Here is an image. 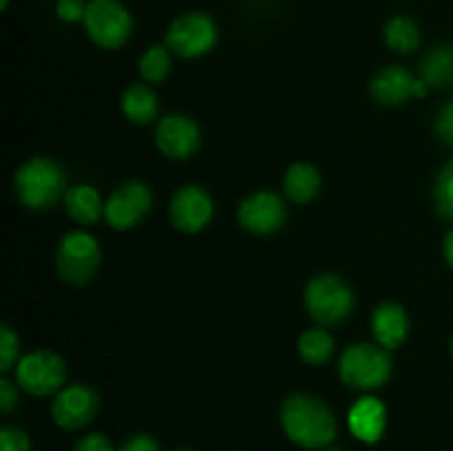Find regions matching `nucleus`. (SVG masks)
<instances>
[{"mask_svg":"<svg viewBox=\"0 0 453 451\" xmlns=\"http://www.w3.org/2000/svg\"><path fill=\"white\" fill-rule=\"evenodd\" d=\"M100 243L84 230H73L62 237L56 250V268L66 283L84 286L100 268Z\"/></svg>","mask_w":453,"mask_h":451,"instance_id":"obj_5","label":"nucleus"},{"mask_svg":"<svg viewBox=\"0 0 453 451\" xmlns=\"http://www.w3.org/2000/svg\"><path fill=\"white\" fill-rule=\"evenodd\" d=\"M305 308L319 325H339L354 308V294L336 274H319L305 287Z\"/></svg>","mask_w":453,"mask_h":451,"instance_id":"obj_4","label":"nucleus"},{"mask_svg":"<svg viewBox=\"0 0 453 451\" xmlns=\"http://www.w3.org/2000/svg\"><path fill=\"white\" fill-rule=\"evenodd\" d=\"M7 4H9V0H3V9H7Z\"/></svg>","mask_w":453,"mask_h":451,"instance_id":"obj_33","label":"nucleus"},{"mask_svg":"<svg viewBox=\"0 0 453 451\" xmlns=\"http://www.w3.org/2000/svg\"><path fill=\"white\" fill-rule=\"evenodd\" d=\"M341 378L348 387L372 392L383 387L392 374V358L388 349L374 343H357L343 352L339 361Z\"/></svg>","mask_w":453,"mask_h":451,"instance_id":"obj_3","label":"nucleus"},{"mask_svg":"<svg viewBox=\"0 0 453 451\" xmlns=\"http://www.w3.org/2000/svg\"><path fill=\"white\" fill-rule=\"evenodd\" d=\"M66 215L78 224H96L104 215V203L100 193L88 184H78L66 188L65 193Z\"/></svg>","mask_w":453,"mask_h":451,"instance_id":"obj_17","label":"nucleus"},{"mask_svg":"<svg viewBox=\"0 0 453 451\" xmlns=\"http://www.w3.org/2000/svg\"><path fill=\"white\" fill-rule=\"evenodd\" d=\"M73 451H115V447L111 445L104 433H88L75 442Z\"/></svg>","mask_w":453,"mask_h":451,"instance_id":"obj_29","label":"nucleus"},{"mask_svg":"<svg viewBox=\"0 0 453 451\" xmlns=\"http://www.w3.org/2000/svg\"><path fill=\"white\" fill-rule=\"evenodd\" d=\"M153 206V193L144 181H127L106 199L104 217L111 228L131 230L149 215Z\"/></svg>","mask_w":453,"mask_h":451,"instance_id":"obj_9","label":"nucleus"},{"mask_svg":"<svg viewBox=\"0 0 453 451\" xmlns=\"http://www.w3.org/2000/svg\"><path fill=\"white\" fill-rule=\"evenodd\" d=\"M239 224L255 234H273L286 221V203L273 190H257L239 203Z\"/></svg>","mask_w":453,"mask_h":451,"instance_id":"obj_11","label":"nucleus"},{"mask_svg":"<svg viewBox=\"0 0 453 451\" xmlns=\"http://www.w3.org/2000/svg\"><path fill=\"white\" fill-rule=\"evenodd\" d=\"M442 252H445V261L453 268V230L445 234V243H442Z\"/></svg>","mask_w":453,"mask_h":451,"instance_id":"obj_32","label":"nucleus"},{"mask_svg":"<svg viewBox=\"0 0 453 451\" xmlns=\"http://www.w3.org/2000/svg\"><path fill=\"white\" fill-rule=\"evenodd\" d=\"M140 73L146 82H162L171 73V53L166 47L153 44L140 57Z\"/></svg>","mask_w":453,"mask_h":451,"instance_id":"obj_23","label":"nucleus"},{"mask_svg":"<svg viewBox=\"0 0 453 451\" xmlns=\"http://www.w3.org/2000/svg\"><path fill=\"white\" fill-rule=\"evenodd\" d=\"M122 111L133 124H149L150 119L157 118V96L146 84H131L122 93Z\"/></svg>","mask_w":453,"mask_h":451,"instance_id":"obj_20","label":"nucleus"},{"mask_svg":"<svg viewBox=\"0 0 453 451\" xmlns=\"http://www.w3.org/2000/svg\"><path fill=\"white\" fill-rule=\"evenodd\" d=\"M436 133L445 144L453 146V100L447 102L436 118Z\"/></svg>","mask_w":453,"mask_h":451,"instance_id":"obj_28","label":"nucleus"},{"mask_svg":"<svg viewBox=\"0 0 453 451\" xmlns=\"http://www.w3.org/2000/svg\"><path fill=\"white\" fill-rule=\"evenodd\" d=\"M97 405H100L97 394L88 385H69V387L60 389L53 398V423L66 432L82 429L96 418Z\"/></svg>","mask_w":453,"mask_h":451,"instance_id":"obj_10","label":"nucleus"},{"mask_svg":"<svg viewBox=\"0 0 453 451\" xmlns=\"http://www.w3.org/2000/svg\"><path fill=\"white\" fill-rule=\"evenodd\" d=\"M283 190H286L288 199L295 203H308L321 190V175L312 164L296 162L288 168L286 177H283Z\"/></svg>","mask_w":453,"mask_h":451,"instance_id":"obj_18","label":"nucleus"},{"mask_svg":"<svg viewBox=\"0 0 453 451\" xmlns=\"http://www.w3.org/2000/svg\"><path fill=\"white\" fill-rule=\"evenodd\" d=\"M323 451H341V449H323Z\"/></svg>","mask_w":453,"mask_h":451,"instance_id":"obj_35","label":"nucleus"},{"mask_svg":"<svg viewBox=\"0 0 453 451\" xmlns=\"http://www.w3.org/2000/svg\"><path fill=\"white\" fill-rule=\"evenodd\" d=\"M155 141H157V149L162 150L166 157L186 159L199 149L202 133H199L197 122H195L193 118L181 113H173L166 115V118L157 124Z\"/></svg>","mask_w":453,"mask_h":451,"instance_id":"obj_13","label":"nucleus"},{"mask_svg":"<svg viewBox=\"0 0 453 451\" xmlns=\"http://www.w3.org/2000/svg\"><path fill=\"white\" fill-rule=\"evenodd\" d=\"M420 80L427 87H453V44H438L420 62Z\"/></svg>","mask_w":453,"mask_h":451,"instance_id":"obj_19","label":"nucleus"},{"mask_svg":"<svg viewBox=\"0 0 453 451\" xmlns=\"http://www.w3.org/2000/svg\"><path fill=\"white\" fill-rule=\"evenodd\" d=\"M385 423H388V411L385 405L374 396H363L352 405L348 414L349 432L365 445H374L383 438Z\"/></svg>","mask_w":453,"mask_h":451,"instance_id":"obj_15","label":"nucleus"},{"mask_svg":"<svg viewBox=\"0 0 453 451\" xmlns=\"http://www.w3.org/2000/svg\"><path fill=\"white\" fill-rule=\"evenodd\" d=\"M18 349H20V340H18L16 332L9 325H3L0 330V370L7 371L16 363Z\"/></svg>","mask_w":453,"mask_h":451,"instance_id":"obj_25","label":"nucleus"},{"mask_svg":"<svg viewBox=\"0 0 453 451\" xmlns=\"http://www.w3.org/2000/svg\"><path fill=\"white\" fill-rule=\"evenodd\" d=\"M217 42V25L208 13L188 11L177 16L166 31V44L180 57H199Z\"/></svg>","mask_w":453,"mask_h":451,"instance_id":"obj_7","label":"nucleus"},{"mask_svg":"<svg viewBox=\"0 0 453 451\" xmlns=\"http://www.w3.org/2000/svg\"><path fill=\"white\" fill-rule=\"evenodd\" d=\"M416 78L401 65H389L372 78L370 93L379 104L401 106L414 97Z\"/></svg>","mask_w":453,"mask_h":451,"instance_id":"obj_14","label":"nucleus"},{"mask_svg":"<svg viewBox=\"0 0 453 451\" xmlns=\"http://www.w3.org/2000/svg\"><path fill=\"white\" fill-rule=\"evenodd\" d=\"M434 202H436L438 215L453 221V159L445 164L434 184Z\"/></svg>","mask_w":453,"mask_h":451,"instance_id":"obj_24","label":"nucleus"},{"mask_svg":"<svg viewBox=\"0 0 453 451\" xmlns=\"http://www.w3.org/2000/svg\"><path fill=\"white\" fill-rule=\"evenodd\" d=\"M385 44L396 53H411L420 44V29L411 18L396 16L385 25Z\"/></svg>","mask_w":453,"mask_h":451,"instance_id":"obj_21","label":"nucleus"},{"mask_svg":"<svg viewBox=\"0 0 453 451\" xmlns=\"http://www.w3.org/2000/svg\"><path fill=\"white\" fill-rule=\"evenodd\" d=\"M177 451H190V449H177Z\"/></svg>","mask_w":453,"mask_h":451,"instance_id":"obj_36","label":"nucleus"},{"mask_svg":"<svg viewBox=\"0 0 453 451\" xmlns=\"http://www.w3.org/2000/svg\"><path fill=\"white\" fill-rule=\"evenodd\" d=\"M13 188L22 206L31 210H47L65 197L66 177L58 162L49 157H31L22 164L13 177Z\"/></svg>","mask_w":453,"mask_h":451,"instance_id":"obj_2","label":"nucleus"},{"mask_svg":"<svg viewBox=\"0 0 453 451\" xmlns=\"http://www.w3.org/2000/svg\"><path fill=\"white\" fill-rule=\"evenodd\" d=\"M118 451H162L159 449L157 440L146 433H137V436H131Z\"/></svg>","mask_w":453,"mask_h":451,"instance_id":"obj_30","label":"nucleus"},{"mask_svg":"<svg viewBox=\"0 0 453 451\" xmlns=\"http://www.w3.org/2000/svg\"><path fill=\"white\" fill-rule=\"evenodd\" d=\"M82 22L88 38L102 49H119L133 34V18L119 0H91Z\"/></svg>","mask_w":453,"mask_h":451,"instance_id":"obj_6","label":"nucleus"},{"mask_svg":"<svg viewBox=\"0 0 453 451\" xmlns=\"http://www.w3.org/2000/svg\"><path fill=\"white\" fill-rule=\"evenodd\" d=\"M451 356H453V336H451Z\"/></svg>","mask_w":453,"mask_h":451,"instance_id":"obj_34","label":"nucleus"},{"mask_svg":"<svg viewBox=\"0 0 453 451\" xmlns=\"http://www.w3.org/2000/svg\"><path fill=\"white\" fill-rule=\"evenodd\" d=\"M16 405H18L16 385L9 383L7 378H3L0 380V409H3L4 414H9V411H12Z\"/></svg>","mask_w":453,"mask_h":451,"instance_id":"obj_31","label":"nucleus"},{"mask_svg":"<svg viewBox=\"0 0 453 451\" xmlns=\"http://www.w3.org/2000/svg\"><path fill=\"white\" fill-rule=\"evenodd\" d=\"M281 424L286 436L305 449H323L339 433V423L330 407L310 394H292L281 407Z\"/></svg>","mask_w":453,"mask_h":451,"instance_id":"obj_1","label":"nucleus"},{"mask_svg":"<svg viewBox=\"0 0 453 451\" xmlns=\"http://www.w3.org/2000/svg\"><path fill=\"white\" fill-rule=\"evenodd\" d=\"M87 7L88 3L84 0H58L56 13L65 22H80L87 16Z\"/></svg>","mask_w":453,"mask_h":451,"instance_id":"obj_27","label":"nucleus"},{"mask_svg":"<svg viewBox=\"0 0 453 451\" xmlns=\"http://www.w3.org/2000/svg\"><path fill=\"white\" fill-rule=\"evenodd\" d=\"M299 348L301 358H303L308 365H323L332 358L334 354V339H332L330 332H326L323 327H312V330L303 332L296 343Z\"/></svg>","mask_w":453,"mask_h":451,"instance_id":"obj_22","label":"nucleus"},{"mask_svg":"<svg viewBox=\"0 0 453 451\" xmlns=\"http://www.w3.org/2000/svg\"><path fill=\"white\" fill-rule=\"evenodd\" d=\"M212 197L202 186H184L171 199V221L181 233H199L212 219Z\"/></svg>","mask_w":453,"mask_h":451,"instance_id":"obj_12","label":"nucleus"},{"mask_svg":"<svg viewBox=\"0 0 453 451\" xmlns=\"http://www.w3.org/2000/svg\"><path fill=\"white\" fill-rule=\"evenodd\" d=\"M372 332H374V339L380 348L396 349L398 345H403V340L407 339V332H410L407 312L398 303L385 301L372 314Z\"/></svg>","mask_w":453,"mask_h":451,"instance_id":"obj_16","label":"nucleus"},{"mask_svg":"<svg viewBox=\"0 0 453 451\" xmlns=\"http://www.w3.org/2000/svg\"><path fill=\"white\" fill-rule=\"evenodd\" d=\"M0 451H31L29 436L18 427L0 429Z\"/></svg>","mask_w":453,"mask_h":451,"instance_id":"obj_26","label":"nucleus"},{"mask_svg":"<svg viewBox=\"0 0 453 451\" xmlns=\"http://www.w3.org/2000/svg\"><path fill=\"white\" fill-rule=\"evenodd\" d=\"M16 380L20 389L31 396H51L60 392L66 380L65 361L49 349H35L20 358L16 367Z\"/></svg>","mask_w":453,"mask_h":451,"instance_id":"obj_8","label":"nucleus"}]
</instances>
